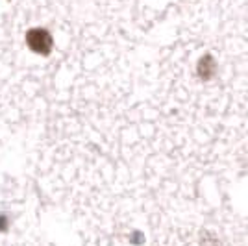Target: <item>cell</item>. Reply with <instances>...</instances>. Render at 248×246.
<instances>
[{"instance_id": "2", "label": "cell", "mask_w": 248, "mask_h": 246, "mask_svg": "<svg viewBox=\"0 0 248 246\" xmlns=\"http://www.w3.org/2000/svg\"><path fill=\"white\" fill-rule=\"evenodd\" d=\"M128 241H130L134 246H143L145 245V233H143V231H139V230H135V231L130 233Z\"/></svg>"}, {"instance_id": "1", "label": "cell", "mask_w": 248, "mask_h": 246, "mask_svg": "<svg viewBox=\"0 0 248 246\" xmlns=\"http://www.w3.org/2000/svg\"><path fill=\"white\" fill-rule=\"evenodd\" d=\"M13 226V218L10 213L6 211H0V233H8Z\"/></svg>"}]
</instances>
